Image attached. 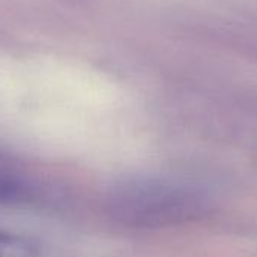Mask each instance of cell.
I'll use <instances>...</instances> for the list:
<instances>
[{
    "label": "cell",
    "instance_id": "cell-1",
    "mask_svg": "<svg viewBox=\"0 0 257 257\" xmlns=\"http://www.w3.org/2000/svg\"><path fill=\"white\" fill-rule=\"evenodd\" d=\"M203 209L202 199L188 187L155 179L123 181L108 196L111 217L134 229L181 224L197 218Z\"/></svg>",
    "mask_w": 257,
    "mask_h": 257
},
{
    "label": "cell",
    "instance_id": "cell-2",
    "mask_svg": "<svg viewBox=\"0 0 257 257\" xmlns=\"http://www.w3.org/2000/svg\"><path fill=\"white\" fill-rule=\"evenodd\" d=\"M0 257H38V247L26 236L0 232Z\"/></svg>",
    "mask_w": 257,
    "mask_h": 257
},
{
    "label": "cell",
    "instance_id": "cell-3",
    "mask_svg": "<svg viewBox=\"0 0 257 257\" xmlns=\"http://www.w3.org/2000/svg\"><path fill=\"white\" fill-rule=\"evenodd\" d=\"M21 196V184L11 175L0 172V200H15Z\"/></svg>",
    "mask_w": 257,
    "mask_h": 257
}]
</instances>
